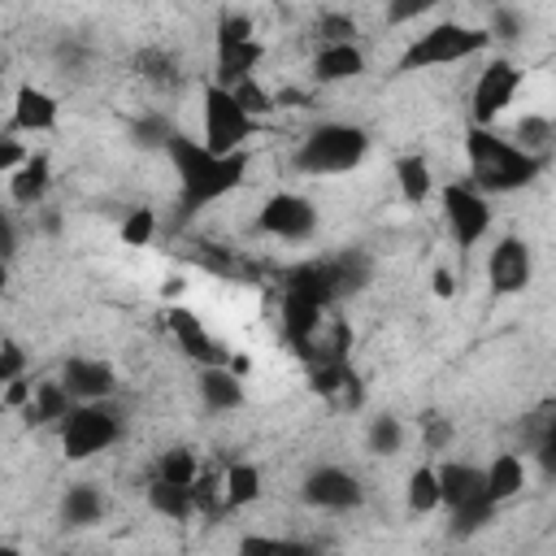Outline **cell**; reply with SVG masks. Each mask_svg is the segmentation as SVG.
<instances>
[{
  "instance_id": "cell-1",
  "label": "cell",
  "mask_w": 556,
  "mask_h": 556,
  "mask_svg": "<svg viewBox=\"0 0 556 556\" xmlns=\"http://www.w3.org/2000/svg\"><path fill=\"white\" fill-rule=\"evenodd\" d=\"M165 152H169L174 174H178V187H182V213H195V208L222 200L226 191H235L243 182V169H248V152L213 156L200 139H187L178 130L169 135Z\"/></svg>"
},
{
  "instance_id": "cell-2",
  "label": "cell",
  "mask_w": 556,
  "mask_h": 556,
  "mask_svg": "<svg viewBox=\"0 0 556 556\" xmlns=\"http://www.w3.org/2000/svg\"><path fill=\"white\" fill-rule=\"evenodd\" d=\"M465 152H469V174H473V191H517L526 182H534L547 165V156H530L521 148H513L508 139H500L486 126H469L465 135Z\"/></svg>"
},
{
  "instance_id": "cell-3",
  "label": "cell",
  "mask_w": 556,
  "mask_h": 556,
  "mask_svg": "<svg viewBox=\"0 0 556 556\" xmlns=\"http://www.w3.org/2000/svg\"><path fill=\"white\" fill-rule=\"evenodd\" d=\"M365 282H369V261L361 252H343V256H330V261H308V265L287 274V291L313 300L317 308L361 291Z\"/></svg>"
},
{
  "instance_id": "cell-4",
  "label": "cell",
  "mask_w": 556,
  "mask_h": 556,
  "mask_svg": "<svg viewBox=\"0 0 556 556\" xmlns=\"http://www.w3.org/2000/svg\"><path fill=\"white\" fill-rule=\"evenodd\" d=\"M434 478H439V504L452 508V534L456 539H469L473 530H482L495 517V504L482 491V469L447 460L434 469Z\"/></svg>"
},
{
  "instance_id": "cell-5",
  "label": "cell",
  "mask_w": 556,
  "mask_h": 556,
  "mask_svg": "<svg viewBox=\"0 0 556 556\" xmlns=\"http://www.w3.org/2000/svg\"><path fill=\"white\" fill-rule=\"evenodd\" d=\"M369 152V135L348 122H326L295 148V169L304 174H348Z\"/></svg>"
},
{
  "instance_id": "cell-6",
  "label": "cell",
  "mask_w": 556,
  "mask_h": 556,
  "mask_svg": "<svg viewBox=\"0 0 556 556\" xmlns=\"http://www.w3.org/2000/svg\"><path fill=\"white\" fill-rule=\"evenodd\" d=\"M491 43V35L482 26H465V22H439L430 26L421 39L408 43V52L400 56V70H421V65H452L465 56H478Z\"/></svg>"
},
{
  "instance_id": "cell-7",
  "label": "cell",
  "mask_w": 556,
  "mask_h": 556,
  "mask_svg": "<svg viewBox=\"0 0 556 556\" xmlns=\"http://www.w3.org/2000/svg\"><path fill=\"white\" fill-rule=\"evenodd\" d=\"M261 43L252 35V22L243 13H226L217 22V83L213 87H239L243 78H252V70L261 65Z\"/></svg>"
},
{
  "instance_id": "cell-8",
  "label": "cell",
  "mask_w": 556,
  "mask_h": 556,
  "mask_svg": "<svg viewBox=\"0 0 556 556\" xmlns=\"http://www.w3.org/2000/svg\"><path fill=\"white\" fill-rule=\"evenodd\" d=\"M117 434H122V417L109 404H74L70 417L61 421V447L70 460H87L104 452L109 443H117Z\"/></svg>"
},
{
  "instance_id": "cell-9",
  "label": "cell",
  "mask_w": 556,
  "mask_h": 556,
  "mask_svg": "<svg viewBox=\"0 0 556 556\" xmlns=\"http://www.w3.org/2000/svg\"><path fill=\"white\" fill-rule=\"evenodd\" d=\"M252 130H256V122L235 104V96L226 87H204V148L213 156L243 152Z\"/></svg>"
},
{
  "instance_id": "cell-10",
  "label": "cell",
  "mask_w": 556,
  "mask_h": 556,
  "mask_svg": "<svg viewBox=\"0 0 556 556\" xmlns=\"http://www.w3.org/2000/svg\"><path fill=\"white\" fill-rule=\"evenodd\" d=\"M517 83H521V70H517L513 61H491V65L478 74V83H473V100H469L473 126H486V130H491V122L513 104Z\"/></svg>"
},
{
  "instance_id": "cell-11",
  "label": "cell",
  "mask_w": 556,
  "mask_h": 556,
  "mask_svg": "<svg viewBox=\"0 0 556 556\" xmlns=\"http://www.w3.org/2000/svg\"><path fill=\"white\" fill-rule=\"evenodd\" d=\"M261 230L265 235H278V239H308L317 230V208L295 195V191H278L261 204Z\"/></svg>"
},
{
  "instance_id": "cell-12",
  "label": "cell",
  "mask_w": 556,
  "mask_h": 556,
  "mask_svg": "<svg viewBox=\"0 0 556 556\" xmlns=\"http://www.w3.org/2000/svg\"><path fill=\"white\" fill-rule=\"evenodd\" d=\"M443 213H447V226H452V235H456L460 248H473V243L486 235V226H491L486 195H478V191L465 187V182H452V187L443 191Z\"/></svg>"
},
{
  "instance_id": "cell-13",
  "label": "cell",
  "mask_w": 556,
  "mask_h": 556,
  "mask_svg": "<svg viewBox=\"0 0 556 556\" xmlns=\"http://www.w3.org/2000/svg\"><path fill=\"white\" fill-rule=\"evenodd\" d=\"M300 495H304V504H313V508H356V504L365 500L356 473H348V469H339V465L313 469V473L304 478V491H300Z\"/></svg>"
},
{
  "instance_id": "cell-14",
  "label": "cell",
  "mask_w": 556,
  "mask_h": 556,
  "mask_svg": "<svg viewBox=\"0 0 556 556\" xmlns=\"http://www.w3.org/2000/svg\"><path fill=\"white\" fill-rule=\"evenodd\" d=\"M530 248L521 239H500L491 248V261H486V278H491V291L495 295H517L530 287Z\"/></svg>"
},
{
  "instance_id": "cell-15",
  "label": "cell",
  "mask_w": 556,
  "mask_h": 556,
  "mask_svg": "<svg viewBox=\"0 0 556 556\" xmlns=\"http://www.w3.org/2000/svg\"><path fill=\"white\" fill-rule=\"evenodd\" d=\"M61 387H65L70 400H78V404H104V400L117 391V374H113L109 361L70 356V361H65V374H61Z\"/></svg>"
},
{
  "instance_id": "cell-16",
  "label": "cell",
  "mask_w": 556,
  "mask_h": 556,
  "mask_svg": "<svg viewBox=\"0 0 556 556\" xmlns=\"http://www.w3.org/2000/svg\"><path fill=\"white\" fill-rule=\"evenodd\" d=\"M165 326H169V334H174V343L195 361V365H204V369H213V365H226V352H222V343L204 330V321L191 313V308H169L165 313Z\"/></svg>"
},
{
  "instance_id": "cell-17",
  "label": "cell",
  "mask_w": 556,
  "mask_h": 556,
  "mask_svg": "<svg viewBox=\"0 0 556 556\" xmlns=\"http://www.w3.org/2000/svg\"><path fill=\"white\" fill-rule=\"evenodd\" d=\"M282 334H287V343L304 356L308 348H313V334H317V326H321V308L313 304V300H304V295H295V291H287L282 295Z\"/></svg>"
},
{
  "instance_id": "cell-18",
  "label": "cell",
  "mask_w": 556,
  "mask_h": 556,
  "mask_svg": "<svg viewBox=\"0 0 556 556\" xmlns=\"http://www.w3.org/2000/svg\"><path fill=\"white\" fill-rule=\"evenodd\" d=\"M56 113H61V104H56V96L52 91H43V87H17V96H13V126L17 130H52L56 126Z\"/></svg>"
},
{
  "instance_id": "cell-19",
  "label": "cell",
  "mask_w": 556,
  "mask_h": 556,
  "mask_svg": "<svg viewBox=\"0 0 556 556\" xmlns=\"http://www.w3.org/2000/svg\"><path fill=\"white\" fill-rule=\"evenodd\" d=\"M526 486V465H521V456H513V452H500L486 469H482V491H486V500L500 508L504 500H513L517 491Z\"/></svg>"
},
{
  "instance_id": "cell-20",
  "label": "cell",
  "mask_w": 556,
  "mask_h": 556,
  "mask_svg": "<svg viewBox=\"0 0 556 556\" xmlns=\"http://www.w3.org/2000/svg\"><path fill=\"white\" fill-rule=\"evenodd\" d=\"M356 74H365V56H361L356 43H330L313 56V78L317 83H348Z\"/></svg>"
},
{
  "instance_id": "cell-21",
  "label": "cell",
  "mask_w": 556,
  "mask_h": 556,
  "mask_svg": "<svg viewBox=\"0 0 556 556\" xmlns=\"http://www.w3.org/2000/svg\"><path fill=\"white\" fill-rule=\"evenodd\" d=\"M48 182H52V165H48V156L39 152V156H26V161L13 169L9 191H13V200H17V204L35 208V204L48 195Z\"/></svg>"
},
{
  "instance_id": "cell-22",
  "label": "cell",
  "mask_w": 556,
  "mask_h": 556,
  "mask_svg": "<svg viewBox=\"0 0 556 556\" xmlns=\"http://www.w3.org/2000/svg\"><path fill=\"white\" fill-rule=\"evenodd\" d=\"M200 400L208 408H217V413H230V408L243 404V382L226 365H213V369L200 374Z\"/></svg>"
},
{
  "instance_id": "cell-23",
  "label": "cell",
  "mask_w": 556,
  "mask_h": 556,
  "mask_svg": "<svg viewBox=\"0 0 556 556\" xmlns=\"http://www.w3.org/2000/svg\"><path fill=\"white\" fill-rule=\"evenodd\" d=\"M70 408H74V400L61 382H35V395L26 404V421H65Z\"/></svg>"
},
{
  "instance_id": "cell-24",
  "label": "cell",
  "mask_w": 556,
  "mask_h": 556,
  "mask_svg": "<svg viewBox=\"0 0 556 556\" xmlns=\"http://www.w3.org/2000/svg\"><path fill=\"white\" fill-rule=\"evenodd\" d=\"M256 495H261V469L248 465V460L230 465L226 478H222V508H243V504H252Z\"/></svg>"
},
{
  "instance_id": "cell-25",
  "label": "cell",
  "mask_w": 556,
  "mask_h": 556,
  "mask_svg": "<svg viewBox=\"0 0 556 556\" xmlns=\"http://www.w3.org/2000/svg\"><path fill=\"white\" fill-rule=\"evenodd\" d=\"M61 517L70 526H96L104 517V495L91 486V482H78L65 491V504H61Z\"/></svg>"
},
{
  "instance_id": "cell-26",
  "label": "cell",
  "mask_w": 556,
  "mask_h": 556,
  "mask_svg": "<svg viewBox=\"0 0 556 556\" xmlns=\"http://www.w3.org/2000/svg\"><path fill=\"white\" fill-rule=\"evenodd\" d=\"M148 504H152L161 517H174V521H187V517L195 513V508H191V486H174V482H161V478H152Z\"/></svg>"
},
{
  "instance_id": "cell-27",
  "label": "cell",
  "mask_w": 556,
  "mask_h": 556,
  "mask_svg": "<svg viewBox=\"0 0 556 556\" xmlns=\"http://www.w3.org/2000/svg\"><path fill=\"white\" fill-rule=\"evenodd\" d=\"M395 182H400V195L408 204H421L430 195V165L421 156H400L395 161Z\"/></svg>"
},
{
  "instance_id": "cell-28",
  "label": "cell",
  "mask_w": 556,
  "mask_h": 556,
  "mask_svg": "<svg viewBox=\"0 0 556 556\" xmlns=\"http://www.w3.org/2000/svg\"><path fill=\"white\" fill-rule=\"evenodd\" d=\"M195 473H200V465H195V452H187V447H169V452H161V460H156V478H161V482L191 486Z\"/></svg>"
},
{
  "instance_id": "cell-29",
  "label": "cell",
  "mask_w": 556,
  "mask_h": 556,
  "mask_svg": "<svg viewBox=\"0 0 556 556\" xmlns=\"http://www.w3.org/2000/svg\"><path fill=\"white\" fill-rule=\"evenodd\" d=\"M513 148H521V152H530V156H547V148H552V139H556V130H552V122L547 117H521L517 122V130H513Z\"/></svg>"
},
{
  "instance_id": "cell-30",
  "label": "cell",
  "mask_w": 556,
  "mask_h": 556,
  "mask_svg": "<svg viewBox=\"0 0 556 556\" xmlns=\"http://www.w3.org/2000/svg\"><path fill=\"white\" fill-rule=\"evenodd\" d=\"M135 70L143 74V78H152V83H178V61L165 52V48H139L135 52Z\"/></svg>"
},
{
  "instance_id": "cell-31",
  "label": "cell",
  "mask_w": 556,
  "mask_h": 556,
  "mask_svg": "<svg viewBox=\"0 0 556 556\" xmlns=\"http://www.w3.org/2000/svg\"><path fill=\"white\" fill-rule=\"evenodd\" d=\"M400 443H404L400 417L382 413V417H374V421H369V452H378V456H395V452H400Z\"/></svg>"
},
{
  "instance_id": "cell-32",
  "label": "cell",
  "mask_w": 556,
  "mask_h": 556,
  "mask_svg": "<svg viewBox=\"0 0 556 556\" xmlns=\"http://www.w3.org/2000/svg\"><path fill=\"white\" fill-rule=\"evenodd\" d=\"M408 508L413 513L439 508V478H434V469H413L408 473Z\"/></svg>"
},
{
  "instance_id": "cell-33",
  "label": "cell",
  "mask_w": 556,
  "mask_h": 556,
  "mask_svg": "<svg viewBox=\"0 0 556 556\" xmlns=\"http://www.w3.org/2000/svg\"><path fill=\"white\" fill-rule=\"evenodd\" d=\"M230 96H235V104H239V109H243L252 122H256V117H265V113L274 109V96H269V91H265L256 78H243L239 87H230Z\"/></svg>"
},
{
  "instance_id": "cell-34",
  "label": "cell",
  "mask_w": 556,
  "mask_h": 556,
  "mask_svg": "<svg viewBox=\"0 0 556 556\" xmlns=\"http://www.w3.org/2000/svg\"><path fill=\"white\" fill-rule=\"evenodd\" d=\"M317 35H321V48H330V43H352V35H356V22L348 17V13H321L317 17Z\"/></svg>"
},
{
  "instance_id": "cell-35",
  "label": "cell",
  "mask_w": 556,
  "mask_h": 556,
  "mask_svg": "<svg viewBox=\"0 0 556 556\" xmlns=\"http://www.w3.org/2000/svg\"><path fill=\"white\" fill-rule=\"evenodd\" d=\"M152 235H156V213H152V208H135V213L122 222V243H130V248L152 243Z\"/></svg>"
},
{
  "instance_id": "cell-36",
  "label": "cell",
  "mask_w": 556,
  "mask_h": 556,
  "mask_svg": "<svg viewBox=\"0 0 556 556\" xmlns=\"http://www.w3.org/2000/svg\"><path fill=\"white\" fill-rule=\"evenodd\" d=\"M217 495H222V482L213 473H195V482H191V508L195 513H217L222 508Z\"/></svg>"
},
{
  "instance_id": "cell-37",
  "label": "cell",
  "mask_w": 556,
  "mask_h": 556,
  "mask_svg": "<svg viewBox=\"0 0 556 556\" xmlns=\"http://www.w3.org/2000/svg\"><path fill=\"white\" fill-rule=\"evenodd\" d=\"M169 135H174V126L165 117H139L135 122V143H143V148H165Z\"/></svg>"
},
{
  "instance_id": "cell-38",
  "label": "cell",
  "mask_w": 556,
  "mask_h": 556,
  "mask_svg": "<svg viewBox=\"0 0 556 556\" xmlns=\"http://www.w3.org/2000/svg\"><path fill=\"white\" fill-rule=\"evenodd\" d=\"M421 439H426V447L430 452H443V447H452V439H456V426H452V417H426L421 421Z\"/></svg>"
},
{
  "instance_id": "cell-39",
  "label": "cell",
  "mask_w": 556,
  "mask_h": 556,
  "mask_svg": "<svg viewBox=\"0 0 556 556\" xmlns=\"http://www.w3.org/2000/svg\"><path fill=\"white\" fill-rule=\"evenodd\" d=\"M22 369H26V352H22L17 343H0V387L17 382Z\"/></svg>"
},
{
  "instance_id": "cell-40",
  "label": "cell",
  "mask_w": 556,
  "mask_h": 556,
  "mask_svg": "<svg viewBox=\"0 0 556 556\" xmlns=\"http://www.w3.org/2000/svg\"><path fill=\"white\" fill-rule=\"evenodd\" d=\"M239 556H278V539H269V534H243L239 539Z\"/></svg>"
},
{
  "instance_id": "cell-41",
  "label": "cell",
  "mask_w": 556,
  "mask_h": 556,
  "mask_svg": "<svg viewBox=\"0 0 556 556\" xmlns=\"http://www.w3.org/2000/svg\"><path fill=\"white\" fill-rule=\"evenodd\" d=\"M430 9V0H400V4H387V22H413Z\"/></svg>"
},
{
  "instance_id": "cell-42",
  "label": "cell",
  "mask_w": 556,
  "mask_h": 556,
  "mask_svg": "<svg viewBox=\"0 0 556 556\" xmlns=\"http://www.w3.org/2000/svg\"><path fill=\"white\" fill-rule=\"evenodd\" d=\"M26 161V148L17 139H0V174H13Z\"/></svg>"
},
{
  "instance_id": "cell-43",
  "label": "cell",
  "mask_w": 556,
  "mask_h": 556,
  "mask_svg": "<svg viewBox=\"0 0 556 556\" xmlns=\"http://www.w3.org/2000/svg\"><path fill=\"white\" fill-rule=\"evenodd\" d=\"M521 26H517V13H508V9H495V30H486L491 39L500 35V39H513Z\"/></svg>"
},
{
  "instance_id": "cell-44",
  "label": "cell",
  "mask_w": 556,
  "mask_h": 556,
  "mask_svg": "<svg viewBox=\"0 0 556 556\" xmlns=\"http://www.w3.org/2000/svg\"><path fill=\"white\" fill-rule=\"evenodd\" d=\"M30 395H35V387H30L26 378H17V382L4 387V404H13V408H17V404H30Z\"/></svg>"
},
{
  "instance_id": "cell-45",
  "label": "cell",
  "mask_w": 556,
  "mask_h": 556,
  "mask_svg": "<svg viewBox=\"0 0 556 556\" xmlns=\"http://www.w3.org/2000/svg\"><path fill=\"white\" fill-rule=\"evenodd\" d=\"M13 248H17V230H13V222H9V213L0 208V256L9 261V256H13Z\"/></svg>"
},
{
  "instance_id": "cell-46",
  "label": "cell",
  "mask_w": 556,
  "mask_h": 556,
  "mask_svg": "<svg viewBox=\"0 0 556 556\" xmlns=\"http://www.w3.org/2000/svg\"><path fill=\"white\" fill-rule=\"evenodd\" d=\"M278 556H317V552L300 539H278Z\"/></svg>"
},
{
  "instance_id": "cell-47",
  "label": "cell",
  "mask_w": 556,
  "mask_h": 556,
  "mask_svg": "<svg viewBox=\"0 0 556 556\" xmlns=\"http://www.w3.org/2000/svg\"><path fill=\"white\" fill-rule=\"evenodd\" d=\"M452 291H456V278H452L447 269H434V295H439V300H447Z\"/></svg>"
},
{
  "instance_id": "cell-48",
  "label": "cell",
  "mask_w": 556,
  "mask_h": 556,
  "mask_svg": "<svg viewBox=\"0 0 556 556\" xmlns=\"http://www.w3.org/2000/svg\"><path fill=\"white\" fill-rule=\"evenodd\" d=\"M4 287H9V261L0 256V291H4Z\"/></svg>"
},
{
  "instance_id": "cell-49",
  "label": "cell",
  "mask_w": 556,
  "mask_h": 556,
  "mask_svg": "<svg viewBox=\"0 0 556 556\" xmlns=\"http://www.w3.org/2000/svg\"><path fill=\"white\" fill-rule=\"evenodd\" d=\"M0 556H22V552H17L13 543H0Z\"/></svg>"
},
{
  "instance_id": "cell-50",
  "label": "cell",
  "mask_w": 556,
  "mask_h": 556,
  "mask_svg": "<svg viewBox=\"0 0 556 556\" xmlns=\"http://www.w3.org/2000/svg\"><path fill=\"white\" fill-rule=\"evenodd\" d=\"M0 78H4V52H0Z\"/></svg>"
}]
</instances>
